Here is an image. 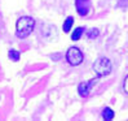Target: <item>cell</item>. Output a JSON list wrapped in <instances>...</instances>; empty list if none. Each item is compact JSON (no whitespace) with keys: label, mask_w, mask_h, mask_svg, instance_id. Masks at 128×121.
Instances as JSON below:
<instances>
[{"label":"cell","mask_w":128,"mask_h":121,"mask_svg":"<svg viewBox=\"0 0 128 121\" xmlns=\"http://www.w3.org/2000/svg\"><path fill=\"white\" fill-rule=\"evenodd\" d=\"M75 8H76L79 16H87L91 9V0H75Z\"/></svg>","instance_id":"cell-4"},{"label":"cell","mask_w":128,"mask_h":121,"mask_svg":"<svg viewBox=\"0 0 128 121\" xmlns=\"http://www.w3.org/2000/svg\"><path fill=\"white\" fill-rule=\"evenodd\" d=\"M8 56H9V59H10V60H13V61H18L21 55H20V52H18V51H16V50H10Z\"/></svg>","instance_id":"cell-9"},{"label":"cell","mask_w":128,"mask_h":121,"mask_svg":"<svg viewBox=\"0 0 128 121\" xmlns=\"http://www.w3.org/2000/svg\"><path fill=\"white\" fill-rule=\"evenodd\" d=\"M97 81H98V78H93V79H89L88 82H82V84H79L78 93L82 96H87L89 94V91H91V89L93 87V85L96 84Z\"/></svg>","instance_id":"cell-5"},{"label":"cell","mask_w":128,"mask_h":121,"mask_svg":"<svg viewBox=\"0 0 128 121\" xmlns=\"http://www.w3.org/2000/svg\"><path fill=\"white\" fill-rule=\"evenodd\" d=\"M83 33H84V27H76L72 31V34H71V41H74V42L79 41L80 36L83 35Z\"/></svg>","instance_id":"cell-7"},{"label":"cell","mask_w":128,"mask_h":121,"mask_svg":"<svg viewBox=\"0 0 128 121\" xmlns=\"http://www.w3.org/2000/svg\"><path fill=\"white\" fill-rule=\"evenodd\" d=\"M123 91L126 94H128V75L124 78V82H123Z\"/></svg>","instance_id":"cell-11"},{"label":"cell","mask_w":128,"mask_h":121,"mask_svg":"<svg viewBox=\"0 0 128 121\" xmlns=\"http://www.w3.org/2000/svg\"><path fill=\"white\" fill-rule=\"evenodd\" d=\"M35 27V21L34 18L28 17V16H24V17H20L17 20V24H16V35L21 39L24 38H27L30 34L32 33V30Z\"/></svg>","instance_id":"cell-1"},{"label":"cell","mask_w":128,"mask_h":121,"mask_svg":"<svg viewBox=\"0 0 128 121\" xmlns=\"http://www.w3.org/2000/svg\"><path fill=\"white\" fill-rule=\"evenodd\" d=\"M111 63L110 60L106 57H98L93 63V70L98 74V75H108L111 73Z\"/></svg>","instance_id":"cell-2"},{"label":"cell","mask_w":128,"mask_h":121,"mask_svg":"<svg viewBox=\"0 0 128 121\" xmlns=\"http://www.w3.org/2000/svg\"><path fill=\"white\" fill-rule=\"evenodd\" d=\"M102 117H104L105 120H108V121L112 120V118H114V111H112L111 108H109V107L104 108V111H102Z\"/></svg>","instance_id":"cell-8"},{"label":"cell","mask_w":128,"mask_h":121,"mask_svg":"<svg viewBox=\"0 0 128 121\" xmlns=\"http://www.w3.org/2000/svg\"><path fill=\"white\" fill-rule=\"evenodd\" d=\"M72 24H74V17L72 16H69L66 20H65V22H64V33H70V30H71V27H72Z\"/></svg>","instance_id":"cell-6"},{"label":"cell","mask_w":128,"mask_h":121,"mask_svg":"<svg viewBox=\"0 0 128 121\" xmlns=\"http://www.w3.org/2000/svg\"><path fill=\"white\" fill-rule=\"evenodd\" d=\"M97 35H98V30H97V29H92L91 33H88V38H91V39H92V38H96Z\"/></svg>","instance_id":"cell-10"},{"label":"cell","mask_w":128,"mask_h":121,"mask_svg":"<svg viewBox=\"0 0 128 121\" xmlns=\"http://www.w3.org/2000/svg\"><path fill=\"white\" fill-rule=\"evenodd\" d=\"M66 61L72 66H76L83 61V52L78 47H70L66 52Z\"/></svg>","instance_id":"cell-3"}]
</instances>
